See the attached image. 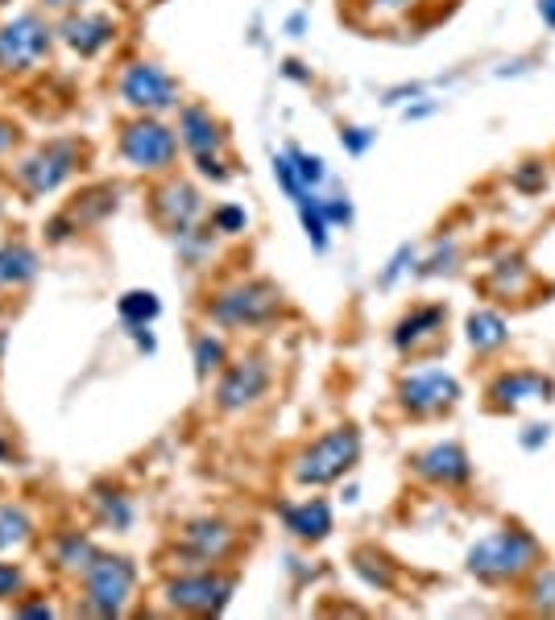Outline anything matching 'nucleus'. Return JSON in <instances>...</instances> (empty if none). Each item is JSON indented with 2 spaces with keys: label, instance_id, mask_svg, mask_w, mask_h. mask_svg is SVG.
I'll return each instance as SVG.
<instances>
[{
  "label": "nucleus",
  "instance_id": "1",
  "mask_svg": "<svg viewBox=\"0 0 555 620\" xmlns=\"http://www.w3.org/2000/svg\"><path fill=\"white\" fill-rule=\"evenodd\" d=\"M535 562H539V542L526 529H497V534L481 538L469 550V571L476 579H490V583H497V579H518Z\"/></svg>",
  "mask_w": 555,
  "mask_h": 620
},
{
  "label": "nucleus",
  "instance_id": "2",
  "mask_svg": "<svg viewBox=\"0 0 555 620\" xmlns=\"http://www.w3.org/2000/svg\"><path fill=\"white\" fill-rule=\"evenodd\" d=\"M357 459H361V434L352 426H336L295 459V480L302 488H323V484L340 480L345 472H352Z\"/></svg>",
  "mask_w": 555,
  "mask_h": 620
},
{
  "label": "nucleus",
  "instance_id": "3",
  "mask_svg": "<svg viewBox=\"0 0 555 620\" xmlns=\"http://www.w3.org/2000/svg\"><path fill=\"white\" fill-rule=\"evenodd\" d=\"M83 579V612L92 617H121L137 583V567L125 555H95Z\"/></svg>",
  "mask_w": 555,
  "mask_h": 620
},
{
  "label": "nucleus",
  "instance_id": "4",
  "mask_svg": "<svg viewBox=\"0 0 555 620\" xmlns=\"http://www.w3.org/2000/svg\"><path fill=\"white\" fill-rule=\"evenodd\" d=\"M80 162H83L80 141H71V137L47 141V145H38L30 157L17 162L13 183L21 186L30 199H42V195H54L71 174L80 170Z\"/></svg>",
  "mask_w": 555,
  "mask_h": 620
},
{
  "label": "nucleus",
  "instance_id": "5",
  "mask_svg": "<svg viewBox=\"0 0 555 620\" xmlns=\"http://www.w3.org/2000/svg\"><path fill=\"white\" fill-rule=\"evenodd\" d=\"M282 310V294L270 281H237L207 302L212 323L220 327H266Z\"/></svg>",
  "mask_w": 555,
  "mask_h": 620
},
{
  "label": "nucleus",
  "instance_id": "6",
  "mask_svg": "<svg viewBox=\"0 0 555 620\" xmlns=\"http://www.w3.org/2000/svg\"><path fill=\"white\" fill-rule=\"evenodd\" d=\"M121 157L142 174L171 170L178 157L175 128H166L158 116H137V121H129L125 128H121Z\"/></svg>",
  "mask_w": 555,
  "mask_h": 620
},
{
  "label": "nucleus",
  "instance_id": "7",
  "mask_svg": "<svg viewBox=\"0 0 555 620\" xmlns=\"http://www.w3.org/2000/svg\"><path fill=\"white\" fill-rule=\"evenodd\" d=\"M54 30L38 13H17L0 25V75H25L50 54Z\"/></svg>",
  "mask_w": 555,
  "mask_h": 620
},
{
  "label": "nucleus",
  "instance_id": "8",
  "mask_svg": "<svg viewBox=\"0 0 555 620\" xmlns=\"http://www.w3.org/2000/svg\"><path fill=\"white\" fill-rule=\"evenodd\" d=\"M116 92H121L129 108L142 112V116H158V112L178 108V83L162 71L158 62H129L121 83H116Z\"/></svg>",
  "mask_w": 555,
  "mask_h": 620
},
{
  "label": "nucleus",
  "instance_id": "9",
  "mask_svg": "<svg viewBox=\"0 0 555 620\" xmlns=\"http://www.w3.org/2000/svg\"><path fill=\"white\" fill-rule=\"evenodd\" d=\"M237 591V579L233 575H216L199 567L195 575H178L166 583V604L178 608V612H195V617H207V612H224L228 600Z\"/></svg>",
  "mask_w": 555,
  "mask_h": 620
},
{
  "label": "nucleus",
  "instance_id": "10",
  "mask_svg": "<svg viewBox=\"0 0 555 620\" xmlns=\"http://www.w3.org/2000/svg\"><path fill=\"white\" fill-rule=\"evenodd\" d=\"M398 402L411 414H440V410L461 402V381L448 376L444 369H419L411 376H402Z\"/></svg>",
  "mask_w": 555,
  "mask_h": 620
},
{
  "label": "nucleus",
  "instance_id": "11",
  "mask_svg": "<svg viewBox=\"0 0 555 620\" xmlns=\"http://www.w3.org/2000/svg\"><path fill=\"white\" fill-rule=\"evenodd\" d=\"M266 389H270V364L261 356L237 360V364L224 369L220 385H216V405L233 414V410H245L257 397H266Z\"/></svg>",
  "mask_w": 555,
  "mask_h": 620
},
{
  "label": "nucleus",
  "instance_id": "12",
  "mask_svg": "<svg viewBox=\"0 0 555 620\" xmlns=\"http://www.w3.org/2000/svg\"><path fill=\"white\" fill-rule=\"evenodd\" d=\"M233 546H237V534L212 517H199L178 534V555L187 558L191 567H216L233 555Z\"/></svg>",
  "mask_w": 555,
  "mask_h": 620
},
{
  "label": "nucleus",
  "instance_id": "13",
  "mask_svg": "<svg viewBox=\"0 0 555 620\" xmlns=\"http://www.w3.org/2000/svg\"><path fill=\"white\" fill-rule=\"evenodd\" d=\"M59 38H63V46H71L80 59H95L100 50H109L112 42H116V21H112L109 13H83V9H75V13H66L63 21H59Z\"/></svg>",
  "mask_w": 555,
  "mask_h": 620
},
{
  "label": "nucleus",
  "instance_id": "14",
  "mask_svg": "<svg viewBox=\"0 0 555 620\" xmlns=\"http://www.w3.org/2000/svg\"><path fill=\"white\" fill-rule=\"evenodd\" d=\"M199 211H204V203H199V190L187 183H166L154 195V216H158V224L166 228L171 236H183L195 232V219H199Z\"/></svg>",
  "mask_w": 555,
  "mask_h": 620
},
{
  "label": "nucleus",
  "instance_id": "15",
  "mask_svg": "<svg viewBox=\"0 0 555 620\" xmlns=\"http://www.w3.org/2000/svg\"><path fill=\"white\" fill-rule=\"evenodd\" d=\"M414 472L431 484H444V488H456V484H469L473 476V464H469V451L461 443H435V447L419 451L414 455Z\"/></svg>",
  "mask_w": 555,
  "mask_h": 620
},
{
  "label": "nucleus",
  "instance_id": "16",
  "mask_svg": "<svg viewBox=\"0 0 555 620\" xmlns=\"http://www.w3.org/2000/svg\"><path fill=\"white\" fill-rule=\"evenodd\" d=\"M552 376H543V372H531V369H518V372H502L497 381L490 385V405L493 410H518L523 402H552Z\"/></svg>",
  "mask_w": 555,
  "mask_h": 620
},
{
  "label": "nucleus",
  "instance_id": "17",
  "mask_svg": "<svg viewBox=\"0 0 555 620\" xmlns=\"http://www.w3.org/2000/svg\"><path fill=\"white\" fill-rule=\"evenodd\" d=\"M178 141L187 145L191 157H220L224 149V128L204 104H183L178 108Z\"/></svg>",
  "mask_w": 555,
  "mask_h": 620
},
{
  "label": "nucleus",
  "instance_id": "18",
  "mask_svg": "<svg viewBox=\"0 0 555 620\" xmlns=\"http://www.w3.org/2000/svg\"><path fill=\"white\" fill-rule=\"evenodd\" d=\"M278 517L299 542H323L332 534V505L323 496H311V500H299V505H282Z\"/></svg>",
  "mask_w": 555,
  "mask_h": 620
},
{
  "label": "nucleus",
  "instance_id": "19",
  "mask_svg": "<svg viewBox=\"0 0 555 620\" xmlns=\"http://www.w3.org/2000/svg\"><path fill=\"white\" fill-rule=\"evenodd\" d=\"M464 340L473 352H497L510 343V327L497 310H473L469 323H464Z\"/></svg>",
  "mask_w": 555,
  "mask_h": 620
},
{
  "label": "nucleus",
  "instance_id": "20",
  "mask_svg": "<svg viewBox=\"0 0 555 620\" xmlns=\"http://www.w3.org/2000/svg\"><path fill=\"white\" fill-rule=\"evenodd\" d=\"M38 278V252L25 240L0 245V290H17Z\"/></svg>",
  "mask_w": 555,
  "mask_h": 620
},
{
  "label": "nucleus",
  "instance_id": "21",
  "mask_svg": "<svg viewBox=\"0 0 555 620\" xmlns=\"http://www.w3.org/2000/svg\"><path fill=\"white\" fill-rule=\"evenodd\" d=\"M444 319H448V310L444 307H414L402 323L394 327V348H414V343H423L431 340L435 331H444Z\"/></svg>",
  "mask_w": 555,
  "mask_h": 620
},
{
  "label": "nucleus",
  "instance_id": "22",
  "mask_svg": "<svg viewBox=\"0 0 555 620\" xmlns=\"http://www.w3.org/2000/svg\"><path fill=\"white\" fill-rule=\"evenodd\" d=\"M95 555H100V550H95V542L88 538V534H80V529H66V534H59V538H54V546H50L54 567H59V571H75V575L88 571V562H92Z\"/></svg>",
  "mask_w": 555,
  "mask_h": 620
},
{
  "label": "nucleus",
  "instance_id": "23",
  "mask_svg": "<svg viewBox=\"0 0 555 620\" xmlns=\"http://www.w3.org/2000/svg\"><path fill=\"white\" fill-rule=\"evenodd\" d=\"M92 505H95V517H100V526L116 529V534H125V529L133 526V500H129L125 493L100 488V493L92 496Z\"/></svg>",
  "mask_w": 555,
  "mask_h": 620
},
{
  "label": "nucleus",
  "instance_id": "24",
  "mask_svg": "<svg viewBox=\"0 0 555 620\" xmlns=\"http://www.w3.org/2000/svg\"><path fill=\"white\" fill-rule=\"evenodd\" d=\"M295 207H299L302 232H307L311 248H316V252H323V248H328V228H332V224L323 219V199H316V190H307V195H302Z\"/></svg>",
  "mask_w": 555,
  "mask_h": 620
},
{
  "label": "nucleus",
  "instance_id": "25",
  "mask_svg": "<svg viewBox=\"0 0 555 620\" xmlns=\"http://www.w3.org/2000/svg\"><path fill=\"white\" fill-rule=\"evenodd\" d=\"M33 534V521L30 513L21 509V505H0V550H17V546H25Z\"/></svg>",
  "mask_w": 555,
  "mask_h": 620
},
{
  "label": "nucleus",
  "instance_id": "26",
  "mask_svg": "<svg viewBox=\"0 0 555 620\" xmlns=\"http://www.w3.org/2000/svg\"><path fill=\"white\" fill-rule=\"evenodd\" d=\"M158 294H150V290H129L125 298H121V319H125V327H137V323H154L158 319Z\"/></svg>",
  "mask_w": 555,
  "mask_h": 620
},
{
  "label": "nucleus",
  "instance_id": "27",
  "mask_svg": "<svg viewBox=\"0 0 555 620\" xmlns=\"http://www.w3.org/2000/svg\"><path fill=\"white\" fill-rule=\"evenodd\" d=\"M286 157H290V166L299 170V178H302V186H307V190H316V186L328 178V170H323V157H319V154H302L299 145H290V149H286Z\"/></svg>",
  "mask_w": 555,
  "mask_h": 620
},
{
  "label": "nucleus",
  "instance_id": "28",
  "mask_svg": "<svg viewBox=\"0 0 555 620\" xmlns=\"http://www.w3.org/2000/svg\"><path fill=\"white\" fill-rule=\"evenodd\" d=\"M224 369V343L216 335H199L195 340V372L199 376H212V372Z\"/></svg>",
  "mask_w": 555,
  "mask_h": 620
},
{
  "label": "nucleus",
  "instance_id": "29",
  "mask_svg": "<svg viewBox=\"0 0 555 620\" xmlns=\"http://www.w3.org/2000/svg\"><path fill=\"white\" fill-rule=\"evenodd\" d=\"M212 228L224 236H237L249 228V211L245 207H237V203H220L216 211H212Z\"/></svg>",
  "mask_w": 555,
  "mask_h": 620
},
{
  "label": "nucleus",
  "instance_id": "30",
  "mask_svg": "<svg viewBox=\"0 0 555 620\" xmlns=\"http://www.w3.org/2000/svg\"><path fill=\"white\" fill-rule=\"evenodd\" d=\"M274 178H278V186L286 190V199L290 203H299L302 195H307V186H302V178H299V170L290 166V157H274Z\"/></svg>",
  "mask_w": 555,
  "mask_h": 620
},
{
  "label": "nucleus",
  "instance_id": "31",
  "mask_svg": "<svg viewBox=\"0 0 555 620\" xmlns=\"http://www.w3.org/2000/svg\"><path fill=\"white\" fill-rule=\"evenodd\" d=\"M373 137H378V133H373V128H361V124H349V128H340V145H345L352 157L366 154L369 145H373Z\"/></svg>",
  "mask_w": 555,
  "mask_h": 620
},
{
  "label": "nucleus",
  "instance_id": "32",
  "mask_svg": "<svg viewBox=\"0 0 555 620\" xmlns=\"http://www.w3.org/2000/svg\"><path fill=\"white\" fill-rule=\"evenodd\" d=\"M411 265H414V245H402L394 257H390V265H386V273H381V286H394L398 273H407Z\"/></svg>",
  "mask_w": 555,
  "mask_h": 620
},
{
  "label": "nucleus",
  "instance_id": "33",
  "mask_svg": "<svg viewBox=\"0 0 555 620\" xmlns=\"http://www.w3.org/2000/svg\"><path fill=\"white\" fill-rule=\"evenodd\" d=\"M25 588V575L13 562H0V600H13L17 591Z\"/></svg>",
  "mask_w": 555,
  "mask_h": 620
},
{
  "label": "nucleus",
  "instance_id": "34",
  "mask_svg": "<svg viewBox=\"0 0 555 620\" xmlns=\"http://www.w3.org/2000/svg\"><path fill=\"white\" fill-rule=\"evenodd\" d=\"M357 571L366 575V579H369V583H373V588H381V591H386V588H394V575H390V571H386V567H381V558H378V567H369V555H361V558H357Z\"/></svg>",
  "mask_w": 555,
  "mask_h": 620
},
{
  "label": "nucleus",
  "instance_id": "35",
  "mask_svg": "<svg viewBox=\"0 0 555 620\" xmlns=\"http://www.w3.org/2000/svg\"><path fill=\"white\" fill-rule=\"evenodd\" d=\"M323 219H328V224H352V203L345 199V195L323 199Z\"/></svg>",
  "mask_w": 555,
  "mask_h": 620
},
{
  "label": "nucleus",
  "instance_id": "36",
  "mask_svg": "<svg viewBox=\"0 0 555 620\" xmlns=\"http://www.w3.org/2000/svg\"><path fill=\"white\" fill-rule=\"evenodd\" d=\"M535 608H543V612H555V571L539 575V583H535Z\"/></svg>",
  "mask_w": 555,
  "mask_h": 620
},
{
  "label": "nucleus",
  "instance_id": "37",
  "mask_svg": "<svg viewBox=\"0 0 555 620\" xmlns=\"http://www.w3.org/2000/svg\"><path fill=\"white\" fill-rule=\"evenodd\" d=\"M497 281H502V286H510V290H518V286L526 281L523 261H518V257H510V261L497 265Z\"/></svg>",
  "mask_w": 555,
  "mask_h": 620
},
{
  "label": "nucleus",
  "instance_id": "38",
  "mask_svg": "<svg viewBox=\"0 0 555 620\" xmlns=\"http://www.w3.org/2000/svg\"><path fill=\"white\" fill-rule=\"evenodd\" d=\"M448 261H456V245H452V240H448V245L440 248V252H435V257H431V261L423 265L419 273H423V278H431V273H440V269H452Z\"/></svg>",
  "mask_w": 555,
  "mask_h": 620
},
{
  "label": "nucleus",
  "instance_id": "39",
  "mask_svg": "<svg viewBox=\"0 0 555 620\" xmlns=\"http://www.w3.org/2000/svg\"><path fill=\"white\" fill-rule=\"evenodd\" d=\"M514 186H523V190H539V186H543V166L526 162L523 170L514 174Z\"/></svg>",
  "mask_w": 555,
  "mask_h": 620
},
{
  "label": "nucleus",
  "instance_id": "40",
  "mask_svg": "<svg viewBox=\"0 0 555 620\" xmlns=\"http://www.w3.org/2000/svg\"><path fill=\"white\" fill-rule=\"evenodd\" d=\"M195 166H199V174H204V178H212V183H224V178H228V170H224L220 157H195Z\"/></svg>",
  "mask_w": 555,
  "mask_h": 620
},
{
  "label": "nucleus",
  "instance_id": "41",
  "mask_svg": "<svg viewBox=\"0 0 555 620\" xmlns=\"http://www.w3.org/2000/svg\"><path fill=\"white\" fill-rule=\"evenodd\" d=\"M547 438H552V426H539V422H535V426H526V431H523V447L526 451H539Z\"/></svg>",
  "mask_w": 555,
  "mask_h": 620
},
{
  "label": "nucleus",
  "instance_id": "42",
  "mask_svg": "<svg viewBox=\"0 0 555 620\" xmlns=\"http://www.w3.org/2000/svg\"><path fill=\"white\" fill-rule=\"evenodd\" d=\"M369 9H378V13H402V9H411L414 0H366Z\"/></svg>",
  "mask_w": 555,
  "mask_h": 620
},
{
  "label": "nucleus",
  "instance_id": "43",
  "mask_svg": "<svg viewBox=\"0 0 555 620\" xmlns=\"http://www.w3.org/2000/svg\"><path fill=\"white\" fill-rule=\"evenodd\" d=\"M17 145V128L9 121H0V157L9 154V149H13Z\"/></svg>",
  "mask_w": 555,
  "mask_h": 620
},
{
  "label": "nucleus",
  "instance_id": "44",
  "mask_svg": "<svg viewBox=\"0 0 555 620\" xmlns=\"http://www.w3.org/2000/svg\"><path fill=\"white\" fill-rule=\"evenodd\" d=\"M435 108H440V104H411V108L402 112V116H407V121H423V116H431Z\"/></svg>",
  "mask_w": 555,
  "mask_h": 620
},
{
  "label": "nucleus",
  "instance_id": "45",
  "mask_svg": "<svg viewBox=\"0 0 555 620\" xmlns=\"http://www.w3.org/2000/svg\"><path fill=\"white\" fill-rule=\"evenodd\" d=\"M302 30H307V13H295L286 21V33H290V38H302Z\"/></svg>",
  "mask_w": 555,
  "mask_h": 620
},
{
  "label": "nucleus",
  "instance_id": "46",
  "mask_svg": "<svg viewBox=\"0 0 555 620\" xmlns=\"http://www.w3.org/2000/svg\"><path fill=\"white\" fill-rule=\"evenodd\" d=\"M539 17L547 30H555V0H539Z\"/></svg>",
  "mask_w": 555,
  "mask_h": 620
},
{
  "label": "nucleus",
  "instance_id": "47",
  "mask_svg": "<svg viewBox=\"0 0 555 620\" xmlns=\"http://www.w3.org/2000/svg\"><path fill=\"white\" fill-rule=\"evenodd\" d=\"M42 4H47V9H71V13H75V9H83L88 0H42Z\"/></svg>",
  "mask_w": 555,
  "mask_h": 620
},
{
  "label": "nucleus",
  "instance_id": "48",
  "mask_svg": "<svg viewBox=\"0 0 555 620\" xmlns=\"http://www.w3.org/2000/svg\"><path fill=\"white\" fill-rule=\"evenodd\" d=\"M21 617H50V608L47 604H30V608H17Z\"/></svg>",
  "mask_w": 555,
  "mask_h": 620
},
{
  "label": "nucleus",
  "instance_id": "49",
  "mask_svg": "<svg viewBox=\"0 0 555 620\" xmlns=\"http://www.w3.org/2000/svg\"><path fill=\"white\" fill-rule=\"evenodd\" d=\"M4 459H13V447H9L4 438H0V464H4Z\"/></svg>",
  "mask_w": 555,
  "mask_h": 620
}]
</instances>
